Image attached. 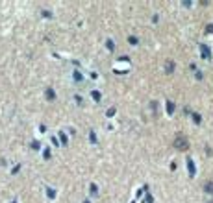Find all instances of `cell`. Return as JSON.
Instances as JSON below:
<instances>
[{"label":"cell","mask_w":213,"mask_h":203,"mask_svg":"<svg viewBox=\"0 0 213 203\" xmlns=\"http://www.w3.org/2000/svg\"><path fill=\"white\" fill-rule=\"evenodd\" d=\"M174 146L178 148V150L185 151V150H187V148H189V140L185 139L184 135H178V137H176V140H174Z\"/></svg>","instance_id":"6da1fadb"},{"label":"cell","mask_w":213,"mask_h":203,"mask_svg":"<svg viewBox=\"0 0 213 203\" xmlns=\"http://www.w3.org/2000/svg\"><path fill=\"white\" fill-rule=\"evenodd\" d=\"M204 188H206V192H213V181H210L206 186H204Z\"/></svg>","instance_id":"7a4b0ae2"},{"label":"cell","mask_w":213,"mask_h":203,"mask_svg":"<svg viewBox=\"0 0 213 203\" xmlns=\"http://www.w3.org/2000/svg\"><path fill=\"white\" fill-rule=\"evenodd\" d=\"M167 72H172V63H171V61L167 63Z\"/></svg>","instance_id":"3957f363"}]
</instances>
